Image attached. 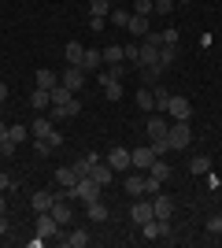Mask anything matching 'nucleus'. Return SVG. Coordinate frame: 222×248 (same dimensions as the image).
<instances>
[{"label": "nucleus", "instance_id": "45", "mask_svg": "<svg viewBox=\"0 0 222 248\" xmlns=\"http://www.w3.org/2000/svg\"><path fill=\"white\" fill-rule=\"evenodd\" d=\"M8 230H11V222H8V211H0V237H4Z\"/></svg>", "mask_w": 222, "mask_h": 248}, {"label": "nucleus", "instance_id": "13", "mask_svg": "<svg viewBox=\"0 0 222 248\" xmlns=\"http://www.w3.org/2000/svg\"><path fill=\"white\" fill-rule=\"evenodd\" d=\"M52 218L59 222V226H71V218H74V207H71V200L56 197V204H52Z\"/></svg>", "mask_w": 222, "mask_h": 248}, {"label": "nucleus", "instance_id": "19", "mask_svg": "<svg viewBox=\"0 0 222 248\" xmlns=\"http://www.w3.org/2000/svg\"><path fill=\"white\" fill-rule=\"evenodd\" d=\"M85 215L93 218V222H107V204H104L100 197H96V200H89V204H85Z\"/></svg>", "mask_w": 222, "mask_h": 248}, {"label": "nucleus", "instance_id": "47", "mask_svg": "<svg viewBox=\"0 0 222 248\" xmlns=\"http://www.w3.org/2000/svg\"><path fill=\"white\" fill-rule=\"evenodd\" d=\"M8 137H11V126H8V123H0V145H4Z\"/></svg>", "mask_w": 222, "mask_h": 248}, {"label": "nucleus", "instance_id": "15", "mask_svg": "<svg viewBox=\"0 0 222 248\" xmlns=\"http://www.w3.org/2000/svg\"><path fill=\"white\" fill-rule=\"evenodd\" d=\"M96 163H100V152H85L82 159H78V163H71V167H74V174H78V178H89V170H93Z\"/></svg>", "mask_w": 222, "mask_h": 248}, {"label": "nucleus", "instance_id": "25", "mask_svg": "<svg viewBox=\"0 0 222 248\" xmlns=\"http://www.w3.org/2000/svg\"><path fill=\"white\" fill-rule=\"evenodd\" d=\"M126 30H130V33H133V37L141 41V37H145V33L152 30V26H148V19H145V15H130V26H126Z\"/></svg>", "mask_w": 222, "mask_h": 248}, {"label": "nucleus", "instance_id": "36", "mask_svg": "<svg viewBox=\"0 0 222 248\" xmlns=\"http://www.w3.org/2000/svg\"><path fill=\"white\" fill-rule=\"evenodd\" d=\"M133 15H156V0H133Z\"/></svg>", "mask_w": 222, "mask_h": 248}, {"label": "nucleus", "instance_id": "41", "mask_svg": "<svg viewBox=\"0 0 222 248\" xmlns=\"http://www.w3.org/2000/svg\"><path fill=\"white\" fill-rule=\"evenodd\" d=\"M122 56H126L130 63H137V56H141V41H137V45H126V48H122Z\"/></svg>", "mask_w": 222, "mask_h": 248}, {"label": "nucleus", "instance_id": "49", "mask_svg": "<svg viewBox=\"0 0 222 248\" xmlns=\"http://www.w3.org/2000/svg\"><path fill=\"white\" fill-rule=\"evenodd\" d=\"M0 211H8V200H4V193H0Z\"/></svg>", "mask_w": 222, "mask_h": 248}, {"label": "nucleus", "instance_id": "42", "mask_svg": "<svg viewBox=\"0 0 222 248\" xmlns=\"http://www.w3.org/2000/svg\"><path fill=\"white\" fill-rule=\"evenodd\" d=\"M207 233H222V215H211V218H207Z\"/></svg>", "mask_w": 222, "mask_h": 248}, {"label": "nucleus", "instance_id": "48", "mask_svg": "<svg viewBox=\"0 0 222 248\" xmlns=\"http://www.w3.org/2000/svg\"><path fill=\"white\" fill-rule=\"evenodd\" d=\"M4 100H8V85L0 82V104H4Z\"/></svg>", "mask_w": 222, "mask_h": 248}, {"label": "nucleus", "instance_id": "43", "mask_svg": "<svg viewBox=\"0 0 222 248\" xmlns=\"http://www.w3.org/2000/svg\"><path fill=\"white\" fill-rule=\"evenodd\" d=\"M11 141H15V145H22V141H26V130H22V126H11Z\"/></svg>", "mask_w": 222, "mask_h": 248}, {"label": "nucleus", "instance_id": "10", "mask_svg": "<svg viewBox=\"0 0 222 248\" xmlns=\"http://www.w3.org/2000/svg\"><path fill=\"white\" fill-rule=\"evenodd\" d=\"M59 82H63L71 93H78V89H85V71L82 67H67V71L59 74Z\"/></svg>", "mask_w": 222, "mask_h": 248}, {"label": "nucleus", "instance_id": "8", "mask_svg": "<svg viewBox=\"0 0 222 248\" xmlns=\"http://www.w3.org/2000/svg\"><path fill=\"white\" fill-rule=\"evenodd\" d=\"M52 204H56V193H52V189H37V193L30 197L33 215H41V211H52Z\"/></svg>", "mask_w": 222, "mask_h": 248}, {"label": "nucleus", "instance_id": "12", "mask_svg": "<svg viewBox=\"0 0 222 248\" xmlns=\"http://www.w3.org/2000/svg\"><path fill=\"white\" fill-rule=\"evenodd\" d=\"M152 200H137V204L130 207V222H137V226H145V222H152Z\"/></svg>", "mask_w": 222, "mask_h": 248}, {"label": "nucleus", "instance_id": "9", "mask_svg": "<svg viewBox=\"0 0 222 248\" xmlns=\"http://www.w3.org/2000/svg\"><path fill=\"white\" fill-rule=\"evenodd\" d=\"M96 78H100V85H104V96H107L111 104H115V100H122V82H118V78H111L107 71H100Z\"/></svg>", "mask_w": 222, "mask_h": 248}, {"label": "nucleus", "instance_id": "44", "mask_svg": "<svg viewBox=\"0 0 222 248\" xmlns=\"http://www.w3.org/2000/svg\"><path fill=\"white\" fill-rule=\"evenodd\" d=\"M163 33V45H178V30H159Z\"/></svg>", "mask_w": 222, "mask_h": 248}, {"label": "nucleus", "instance_id": "33", "mask_svg": "<svg viewBox=\"0 0 222 248\" xmlns=\"http://www.w3.org/2000/svg\"><path fill=\"white\" fill-rule=\"evenodd\" d=\"M189 170H192V174H207V170H211V159H207V155H192Z\"/></svg>", "mask_w": 222, "mask_h": 248}, {"label": "nucleus", "instance_id": "26", "mask_svg": "<svg viewBox=\"0 0 222 248\" xmlns=\"http://www.w3.org/2000/svg\"><path fill=\"white\" fill-rule=\"evenodd\" d=\"M48 104H52V96H48V89H33V93H30V108H33V111H44Z\"/></svg>", "mask_w": 222, "mask_h": 248}, {"label": "nucleus", "instance_id": "18", "mask_svg": "<svg viewBox=\"0 0 222 248\" xmlns=\"http://www.w3.org/2000/svg\"><path fill=\"white\" fill-rule=\"evenodd\" d=\"M145 130H148V141H159V137H167L170 123H167V119H148Z\"/></svg>", "mask_w": 222, "mask_h": 248}, {"label": "nucleus", "instance_id": "11", "mask_svg": "<svg viewBox=\"0 0 222 248\" xmlns=\"http://www.w3.org/2000/svg\"><path fill=\"white\" fill-rule=\"evenodd\" d=\"M78 115H82V100L78 96L67 104H52V119H78Z\"/></svg>", "mask_w": 222, "mask_h": 248}, {"label": "nucleus", "instance_id": "39", "mask_svg": "<svg viewBox=\"0 0 222 248\" xmlns=\"http://www.w3.org/2000/svg\"><path fill=\"white\" fill-rule=\"evenodd\" d=\"M178 0H156V15H163V19H170V8H174Z\"/></svg>", "mask_w": 222, "mask_h": 248}, {"label": "nucleus", "instance_id": "6", "mask_svg": "<svg viewBox=\"0 0 222 248\" xmlns=\"http://www.w3.org/2000/svg\"><path fill=\"white\" fill-rule=\"evenodd\" d=\"M141 237H145V241H163V237H170V222L152 218V222H145V226H141Z\"/></svg>", "mask_w": 222, "mask_h": 248}, {"label": "nucleus", "instance_id": "23", "mask_svg": "<svg viewBox=\"0 0 222 248\" xmlns=\"http://www.w3.org/2000/svg\"><path fill=\"white\" fill-rule=\"evenodd\" d=\"M111 174H115V170H111V167H107L104 159H100V163H96L93 170H89V178H93L96 186H107V182H111Z\"/></svg>", "mask_w": 222, "mask_h": 248}, {"label": "nucleus", "instance_id": "40", "mask_svg": "<svg viewBox=\"0 0 222 248\" xmlns=\"http://www.w3.org/2000/svg\"><path fill=\"white\" fill-rule=\"evenodd\" d=\"M104 26H107V19H104V15H89V30H93V33H100Z\"/></svg>", "mask_w": 222, "mask_h": 248}, {"label": "nucleus", "instance_id": "50", "mask_svg": "<svg viewBox=\"0 0 222 248\" xmlns=\"http://www.w3.org/2000/svg\"><path fill=\"white\" fill-rule=\"evenodd\" d=\"M178 4H192V0H178Z\"/></svg>", "mask_w": 222, "mask_h": 248}, {"label": "nucleus", "instance_id": "24", "mask_svg": "<svg viewBox=\"0 0 222 248\" xmlns=\"http://www.w3.org/2000/svg\"><path fill=\"white\" fill-rule=\"evenodd\" d=\"M100 63H104L100 48H85V56H82V71H100Z\"/></svg>", "mask_w": 222, "mask_h": 248}, {"label": "nucleus", "instance_id": "17", "mask_svg": "<svg viewBox=\"0 0 222 248\" xmlns=\"http://www.w3.org/2000/svg\"><path fill=\"white\" fill-rule=\"evenodd\" d=\"M33 82H37V89H56V85H59V74L48 71V67H41V71L33 74Z\"/></svg>", "mask_w": 222, "mask_h": 248}, {"label": "nucleus", "instance_id": "31", "mask_svg": "<svg viewBox=\"0 0 222 248\" xmlns=\"http://www.w3.org/2000/svg\"><path fill=\"white\" fill-rule=\"evenodd\" d=\"M152 100H156V111H167V104H170V93L163 89V85H152Z\"/></svg>", "mask_w": 222, "mask_h": 248}, {"label": "nucleus", "instance_id": "4", "mask_svg": "<svg viewBox=\"0 0 222 248\" xmlns=\"http://www.w3.org/2000/svg\"><path fill=\"white\" fill-rule=\"evenodd\" d=\"M59 230H63V226L52 218V211H41V215H37V237L56 241V237H59Z\"/></svg>", "mask_w": 222, "mask_h": 248}, {"label": "nucleus", "instance_id": "22", "mask_svg": "<svg viewBox=\"0 0 222 248\" xmlns=\"http://www.w3.org/2000/svg\"><path fill=\"white\" fill-rule=\"evenodd\" d=\"M52 182H56L59 189H71L74 182H78V174H74V167H59V170L52 174Z\"/></svg>", "mask_w": 222, "mask_h": 248}, {"label": "nucleus", "instance_id": "3", "mask_svg": "<svg viewBox=\"0 0 222 248\" xmlns=\"http://www.w3.org/2000/svg\"><path fill=\"white\" fill-rule=\"evenodd\" d=\"M163 115H170L174 123H189L192 119V104L185 100V96H170V104H167V111Z\"/></svg>", "mask_w": 222, "mask_h": 248}, {"label": "nucleus", "instance_id": "51", "mask_svg": "<svg viewBox=\"0 0 222 248\" xmlns=\"http://www.w3.org/2000/svg\"><path fill=\"white\" fill-rule=\"evenodd\" d=\"M0 159H4V152H0Z\"/></svg>", "mask_w": 222, "mask_h": 248}, {"label": "nucleus", "instance_id": "29", "mask_svg": "<svg viewBox=\"0 0 222 248\" xmlns=\"http://www.w3.org/2000/svg\"><path fill=\"white\" fill-rule=\"evenodd\" d=\"M141 78H145V85H159V78H163V67H159V63H152V67H141Z\"/></svg>", "mask_w": 222, "mask_h": 248}, {"label": "nucleus", "instance_id": "27", "mask_svg": "<svg viewBox=\"0 0 222 248\" xmlns=\"http://www.w3.org/2000/svg\"><path fill=\"white\" fill-rule=\"evenodd\" d=\"M174 60H178V45H163V48H159V60H156V63L163 67V71H167Z\"/></svg>", "mask_w": 222, "mask_h": 248}, {"label": "nucleus", "instance_id": "37", "mask_svg": "<svg viewBox=\"0 0 222 248\" xmlns=\"http://www.w3.org/2000/svg\"><path fill=\"white\" fill-rule=\"evenodd\" d=\"M89 15H111V0H89Z\"/></svg>", "mask_w": 222, "mask_h": 248}, {"label": "nucleus", "instance_id": "1", "mask_svg": "<svg viewBox=\"0 0 222 248\" xmlns=\"http://www.w3.org/2000/svg\"><path fill=\"white\" fill-rule=\"evenodd\" d=\"M30 134H33V137H44V141H52L56 148L63 145V134H59V130H56V126H52V119H33Z\"/></svg>", "mask_w": 222, "mask_h": 248}, {"label": "nucleus", "instance_id": "2", "mask_svg": "<svg viewBox=\"0 0 222 248\" xmlns=\"http://www.w3.org/2000/svg\"><path fill=\"white\" fill-rule=\"evenodd\" d=\"M167 141H170V148H189V145H192V130H189V123H170Z\"/></svg>", "mask_w": 222, "mask_h": 248}, {"label": "nucleus", "instance_id": "34", "mask_svg": "<svg viewBox=\"0 0 222 248\" xmlns=\"http://www.w3.org/2000/svg\"><path fill=\"white\" fill-rule=\"evenodd\" d=\"M48 96H52V104H67V100H74V93H71V89H67L63 82L56 85V89H48Z\"/></svg>", "mask_w": 222, "mask_h": 248}, {"label": "nucleus", "instance_id": "16", "mask_svg": "<svg viewBox=\"0 0 222 248\" xmlns=\"http://www.w3.org/2000/svg\"><path fill=\"white\" fill-rule=\"evenodd\" d=\"M130 159H133V167H137V170H148V167L156 163V152H152V145H148V148H133V152H130Z\"/></svg>", "mask_w": 222, "mask_h": 248}, {"label": "nucleus", "instance_id": "7", "mask_svg": "<svg viewBox=\"0 0 222 248\" xmlns=\"http://www.w3.org/2000/svg\"><path fill=\"white\" fill-rule=\"evenodd\" d=\"M152 215L163 218V222H170V215H174V200H170L167 193H156V197H152Z\"/></svg>", "mask_w": 222, "mask_h": 248}, {"label": "nucleus", "instance_id": "46", "mask_svg": "<svg viewBox=\"0 0 222 248\" xmlns=\"http://www.w3.org/2000/svg\"><path fill=\"white\" fill-rule=\"evenodd\" d=\"M11 189V174H4V170H0V193H8Z\"/></svg>", "mask_w": 222, "mask_h": 248}, {"label": "nucleus", "instance_id": "35", "mask_svg": "<svg viewBox=\"0 0 222 248\" xmlns=\"http://www.w3.org/2000/svg\"><path fill=\"white\" fill-rule=\"evenodd\" d=\"M137 108H141V111H152V108H156V100H152V85H148V89H137Z\"/></svg>", "mask_w": 222, "mask_h": 248}, {"label": "nucleus", "instance_id": "32", "mask_svg": "<svg viewBox=\"0 0 222 248\" xmlns=\"http://www.w3.org/2000/svg\"><path fill=\"white\" fill-rule=\"evenodd\" d=\"M100 56H104V63H122L126 56H122V45H107V48H100Z\"/></svg>", "mask_w": 222, "mask_h": 248}, {"label": "nucleus", "instance_id": "20", "mask_svg": "<svg viewBox=\"0 0 222 248\" xmlns=\"http://www.w3.org/2000/svg\"><path fill=\"white\" fill-rule=\"evenodd\" d=\"M63 56H67V67H82V56H85V48H82V41H67V48H63Z\"/></svg>", "mask_w": 222, "mask_h": 248}, {"label": "nucleus", "instance_id": "38", "mask_svg": "<svg viewBox=\"0 0 222 248\" xmlns=\"http://www.w3.org/2000/svg\"><path fill=\"white\" fill-rule=\"evenodd\" d=\"M52 141H44V137H33V152H37V155H48V152H52Z\"/></svg>", "mask_w": 222, "mask_h": 248}, {"label": "nucleus", "instance_id": "14", "mask_svg": "<svg viewBox=\"0 0 222 248\" xmlns=\"http://www.w3.org/2000/svg\"><path fill=\"white\" fill-rule=\"evenodd\" d=\"M59 245H67V248H85L89 245V233H85V230H71V233H63V230H59Z\"/></svg>", "mask_w": 222, "mask_h": 248}, {"label": "nucleus", "instance_id": "28", "mask_svg": "<svg viewBox=\"0 0 222 248\" xmlns=\"http://www.w3.org/2000/svg\"><path fill=\"white\" fill-rule=\"evenodd\" d=\"M130 15H133V11H126V8H111V15H107V19H111V26L126 30V26H130Z\"/></svg>", "mask_w": 222, "mask_h": 248}, {"label": "nucleus", "instance_id": "21", "mask_svg": "<svg viewBox=\"0 0 222 248\" xmlns=\"http://www.w3.org/2000/svg\"><path fill=\"white\" fill-rule=\"evenodd\" d=\"M145 178H148V170H137L133 178H126V193L130 197H145Z\"/></svg>", "mask_w": 222, "mask_h": 248}, {"label": "nucleus", "instance_id": "5", "mask_svg": "<svg viewBox=\"0 0 222 248\" xmlns=\"http://www.w3.org/2000/svg\"><path fill=\"white\" fill-rule=\"evenodd\" d=\"M104 163L115 170V174H122V170H130L133 167V159H130V148H111V152L104 155Z\"/></svg>", "mask_w": 222, "mask_h": 248}, {"label": "nucleus", "instance_id": "30", "mask_svg": "<svg viewBox=\"0 0 222 248\" xmlns=\"http://www.w3.org/2000/svg\"><path fill=\"white\" fill-rule=\"evenodd\" d=\"M148 174H152V178H159V182H167V178H170V167L163 163V155H156V163L148 167Z\"/></svg>", "mask_w": 222, "mask_h": 248}]
</instances>
